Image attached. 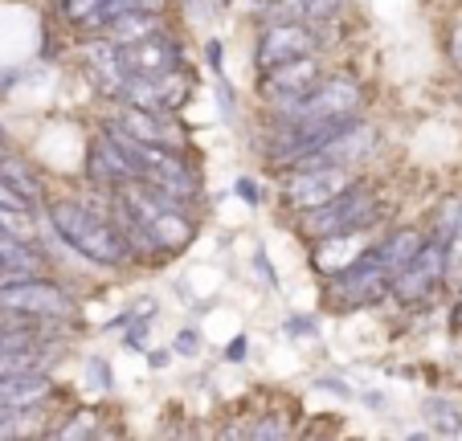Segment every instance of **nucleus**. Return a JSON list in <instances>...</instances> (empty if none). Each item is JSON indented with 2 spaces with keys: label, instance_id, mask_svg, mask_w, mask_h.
<instances>
[{
  "label": "nucleus",
  "instance_id": "obj_1",
  "mask_svg": "<svg viewBox=\"0 0 462 441\" xmlns=\"http://www.w3.org/2000/svg\"><path fill=\"white\" fill-rule=\"evenodd\" d=\"M50 225L61 242L70 245L74 253H82L87 262H98V266H123L131 258L127 237L119 234L115 216L95 213L90 205H79V200H58L50 205Z\"/></svg>",
  "mask_w": 462,
  "mask_h": 441
},
{
  "label": "nucleus",
  "instance_id": "obj_2",
  "mask_svg": "<svg viewBox=\"0 0 462 441\" xmlns=\"http://www.w3.org/2000/svg\"><path fill=\"white\" fill-rule=\"evenodd\" d=\"M119 200L135 216H140V225L156 237V245L164 253L184 250V245L192 242V221H189V213H184L189 205L172 200L168 192H160L156 184H148V180H123Z\"/></svg>",
  "mask_w": 462,
  "mask_h": 441
},
{
  "label": "nucleus",
  "instance_id": "obj_3",
  "mask_svg": "<svg viewBox=\"0 0 462 441\" xmlns=\"http://www.w3.org/2000/svg\"><path fill=\"white\" fill-rule=\"evenodd\" d=\"M384 205L376 200V192L368 184H352L340 197H332L328 205H315L299 213V229L315 242H328V237L340 234H356V229H373L381 221Z\"/></svg>",
  "mask_w": 462,
  "mask_h": 441
},
{
  "label": "nucleus",
  "instance_id": "obj_4",
  "mask_svg": "<svg viewBox=\"0 0 462 441\" xmlns=\"http://www.w3.org/2000/svg\"><path fill=\"white\" fill-rule=\"evenodd\" d=\"M393 290V270L381 262V253L365 250L352 266L336 270L332 282H328V299L336 307H368V303H381L384 294Z\"/></svg>",
  "mask_w": 462,
  "mask_h": 441
},
{
  "label": "nucleus",
  "instance_id": "obj_5",
  "mask_svg": "<svg viewBox=\"0 0 462 441\" xmlns=\"http://www.w3.org/2000/svg\"><path fill=\"white\" fill-rule=\"evenodd\" d=\"M360 98H365L360 82H352V78H328L323 82L319 78L303 98L282 103L279 115H282V123H291V119H328V115H352L360 106Z\"/></svg>",
  "mask_w": 462,
  "mask_h": 441
},
{
  "label": "nucleus",
  "instance_id": "obj_6",
  "mask_svg": "<svg viewBox=\"0 0 462 441\" xmlns=\"http://www.w3.org/2000/svg\"><path fill=\"white\" fill-rule=\"evenodd\" d=\"M319 50V33H315L307 21H271V25L258 33V45H254V66L274 69L291 58H303V53Z\"/></svg>",
  "mask_w": 462,
  "mask_h": 441
},
{
  "label": "nucleus",
  "instance_id": "obj_7",
  "mask_svg": "<svg viewBox=\"0 0 462 441\" xmlns=\"http://www.w3.org/2000/svg\"><path fill=\"white\" fill-rule=\"evenodd\" d=\"M352 172L344 164H303L295 168V176L287 180L282 197H287L291 208H315V205H328L332 197H340L344 188H352Z\"/></svg>",
  "mask_w": 462,
  "mask_h": 441
},
{
  "label": "nucleus",
  "instance_id": "obj_8",
  "mask_svg": "<svg viewBox=\"0 0 462 441\" xmlns=\"http://www.w3.org/2000/svg\"><path fill=\"white\" fill-rule=\"evenodd\" d=\"M192 90V74L189 69H172V74H160V78H143V74H127V87H123V103L127 106H148L160 115H176L189 103Z\"/></svg>",
  "mask_w": 462,
  "mask_h": 441
},
{
  "label": "nucleus",
  "instance_id": "obj_9",
  "mask_svg": "<svg viewBox=\"0 0 462 441\" xmlns=\"http://www.w3.org/2000/svg\"><path fill=\"white\" fill-rule=\"evenodd\" d=\"M0 303L17 307V311H25V315H37V319H66V315L74 311L70 294L42 274H29L9 286H0Z\"/></svg>",
  "mask_w": 462,
  "mask_h": 441
},
{
  "label": "nucleus",
  "instance_id": "obj_10",
  "mask_svg": "<svg viewBox=\"0 0 462 441\" xmlns=\"http://www.w3.org/2000/svg\"><path fill=\"white\" fill-rule=\"evenodd\" d=\"M442 278H446V242L430 237L418 258L393 274V294H397L402 303H421V299H434Z\"/></svg>",
  "mask_w": 462,
  "mask_h": 441
},
{
  "label": "nucleus",
  "instance_id": "obj_11",
  "mask_svg": "<svg viewBox=\"0 0 462 441\" xmlns=\"http://www.w3.org/2000/svg\"><path fill=\"white\" fill-rule=\"evenodd\" d=\"M119 50H123V66H127V74H143V78H160V74H172V69L184 66V50L168 29L143 37V41L119 45Z\"/></svg>",
  "mask_w": 462,
  "mask_h": 441
},
{
  "label": "nucleus",
  "instance_id": "obj_12",
  "mask_svg": "<svg viewBox=\"0 0 462 441\" xmlns=\"http://www.w3.org/2000/svg\"><path fill=\"white\" fill-rule=\"evenodd\" d=\"M258 78H262L258 82L262 95L279 98V106H282V103H291V98H303L307 90L323 78V74H319L315 53H303V58H291V61H282V66H274V69H262Z\"/></svg>",
  "mask_w": 462,
  "mask_h": 441
},
{
  "label": "nucleus",
  "instance_id": "obj_13",
  "mask_svg": "<svg viewBox=\"0 0 462 441\" xmlns=\"http://www.w3.org/2000/svg\"><path fill=\"white\" fill-rule=\"evenodd\" d=\"M82 66H87L90 82L98 87V95L119 98L123 87H127V66H123V50L115 41H90L82 45Z\"/></svg>",
  "mask_w": 462,
  "mask_h": 441
},
{
  "label": "nucleus",
  "instance_id": "obj_14",
  "mask_svg": "<svg viewBox=\"0 0 462 441\" xmlns=\"http://www.w3.org/2000/svg\"><path fill=\"white\" fill-rule=\"evenodd\" d=\"M53 392V381L42 368H21V372H0V409H29L42 405Z\"/></svg>",
  "mask_w": 462,
  "mask_h": 441
},
{
  "label": "nucleus",
  "instance_id": "obj_15",
  "mask_svg": "<svg viewBox=\"0 0 462 441\" xmlns=\"http://www.w3.org/2000/svg\"><path fill=\"white\" fill-rule=\"evenodd\" d=\"M119 123L143 143H160V147H180V135H176L172 119L160 111H148V106H127L119 115Z\"/></svg>",
  "mask_w": 462,
  "mask_h": 441
},
{
  "label": "nucleus",
  "instance_id": "obj_16",
  "mask_svg": "<svg viewBox=\"0 0 462 441\" xmlns=\"http://www.w3.org/2000/svg\"><path fill=\"white\" fill-rule=\"evenodd\" d=\"M164 29V17H160V9H131V13H119V17H111L98 33L106 37V41L115 45H131V41H143V37L160 33Z\"/></svg>",
  "mask_w": 462,
  "mask_h": 441
},
{
  "label": "nucleus",
  "instance_id": "obj_17",
  "mask_svg": "<svg viewBox=\"0 0 462 441\" xmlns=\"http://www.w3.org/2000/svg\"><path fill=\"white\" fill-rule=\"evenodd\" d=\"M42 266H45V258L25 242V237L0 225V274L25 278V274H42Z\"/></svg>",
  "mask_w": 462,
  "mask_h": 441
},
{
  "label": "nucleus",
  "instance_id": "obj_18",
  "mask_svg": "<svg viewBox=\"0 0 462 441\" xmlns=\"http://www.w3.org/2000/svg\"><path fill=\"white\" fill-rule=\"evenodd\" d=\"M271 21H328L344 9V0H258Z\"/></svg>",
  "mask_w": 462,
  "mask_h": 441
},
{
  "label": "nucleus",
  "instance_id": "obj_19",
  "mask_svg": "<svg viewBox=\"0 0 462 441\" xmlns=\"http://www.w3.org/2000/svg\"><path fill=\"white\" fill-rule=\"evenodd\" d=\"M421 245H426L421 229H393V234L376 245V253H381V262L393 270V274H397V270H405L413 258H418Z\"/></svg>",
  "mask_w": 462,
  "mask_h": 441
},
{
  "label": "nucleus",
  "instance_id": "obj_20",
  "mask_svg": "<svg viewBox=\"0 0 462 441\" xmlns=\"http://www.w3.org/2000/svg\"><path fill=\"white\" fill-rule=\"evenodd\" d=\"M0 180L9 184L13 192H21L29 205H37V197H42V188H37V176L29 172L21 160H13V156H0Z\"/></svg>",
  "mask_w": 462,
  "mask_h": 441
},
{
  "label": "nucleus",
  "instance_id": "obj_21",
  "mask_svg": "<svg viewBox=\"0 0 462 441\" xmlns=\"http://www.w3.org/2000/svg\"><path fill=\"white\" fill-rule=\"evenodd\" d=\"M462 234V197H446L434 208V237L438 242H450Z\"/></svg>",
  "mask_w": 462,
  "mask_h": 441
},
{
  "label": "nucleus",
  "instance_id": "obj_22",
  "mask_svg": "<svg viewBox=\"0 0 462 441\" xmlns=\"http://www.w3.org/2000/svg\"><path fill=\"white\" fill-rule=\"evenodd\" d=\"M111 0H58V13L66 17V25H79V29H90L98 21V13L106 9Z\"/></svg>",
  "mask_w": 462,
  "mask_h": 441
},
{
  "label": "nucleus",
  "instance_id": "obj_23",
  "mask_svg": "<svg viewBox=\"0 0 462 441\" xmlns=\"http://www.w3.org/2000/svg\"><path fill=\"white\" fill-rule=\"evenodd\" d=\"M426 417H430V425H434L438 433H462V413H458V405H450V400H442V397H430L426 400Z\"/></svg>",
  "mask_w": 462,
  "mask_h": 441
},
{
  "label": "nucleus",
  "instance_id": "obj_24",
  "mask_svg": "<svg viewBox=\"0 0 462 441\" xmlns=\"http://www.w3.org/2000/svg\"><path fill=\"white\" fill-rule=\"evenodd\" d=\"M25 331L37 335V315H25V311H17V307L0 303V335H25Z\"/></svg>",
  "mask_w": 462,
  "mask_h": 441
},
{
  "label": "nucleus",
  "instance_id": "obj_25",
  "mask_svg": "<svg viewBox=\"0 0 462 441\" xmlns=\"http://www.w3.org/2000/svg\"><path fill=\"white\" fill-rule=\"evenodd\" d=\"M446 282L462 290V234L446 242Z\"/></svg>",
  "mask_w": 462,
  "mask_h": 441
},
{
  "label": "nucleus",
  "instance_id": "obj_26",
  "mask_svg": "<svg viewBox=\"0 0 462 441\" xmlns=\"http://www.w3.org/2000/svg\"><path fill=\"white\" fill-rule=\"evenodd\" d=\"M98 433V413H90V409H82L79 417H74L70 425H61L58 437H95Z\"/></svg>",
  "mask_w": 462,
  "mask_h": 441
},
{
  "label": "nucleus",
  "instance_id": "obj_27",
  "mask_svg": "<svg viewBox=\"0 0 462 441\" xmlns=\"http://www.w3.org/2000/svg\"><path fill=\"white\" fill-rule=\"evenodd\" d=\"M245 433H250V437H291V425L287 421H262Z\"/></svg>",
  "mask_w": 462,
  "mask_h": 441
},
{
  "label": "nucleus",
  "instance_id": "obj_28",
  "mask_svg": "<svg viewBox=\"0 0 462 441\" xmlns=\"http://www.w3.org/2000/svg\"><path fill=\"white\" fill-rule=\"evenodd\" d=\"M282 331H287V335H315V323L307 319V315H291V319L282 323Z\"/></svg>",
  "mask_w": 462,
  "mask_h": 441
},
{
  "label": "nucleus",
  "instance_id": "obj_29",
  "mask_svg": "<svg viewBox=\"0 0 462 441\" xmlns=\"http://www.w3.org/2000/svg\"><path fill=\"white\" fill-rule=\"evenodd\" d=\"M197 347H201V335H197L192 327H184L180 335H176V352L180 355H197Z\"/></svg>",
  "mask_w": 462,
  "mask_h": 441
},
{
  "label": "nucleus",
  "instance_id": "obj_30",
  "mask_svg": "<svg viewBox=\"0 0 462 441\" xmlns=\"http://www.w3.org/2000/svg\"><path fill=\"white\" fill-rule=\"evenodd\" d=\"M87 372H90V381H95V389H111V368H106L103 360H90Z\"/></svg>",
  "mask_w": 462,
  "mask_h": 441
},
{
  "label": "nucleus",
  "instance_id": "obj_31",
  "mask_svg": "<svg viewBox=\"0 0 462 441\" xmlns=\"http://www.w3.org/2000/svg\"><path fill=\"white\" fill-rule=\"evenodd\" d=\"M319 389H332L336 397H352V389H348V384H344V381H336V376H323V381H319Z\"/></svg>",
  "mask_w": 462,
  "mask_h": 441
},
{
  "label": "nucleus",
  "instance_id": "obj_32",
  "mask_svg": "<svg viewBox=\"0 0 462 441\" xmlns=\"http://www.w3.org/2000/svg\"><path fill=\"white\" fill-rule=\"evenodd\" d=\"M237 197L250 200V205H258V188H254V180H237Z\"/></svg>",
  "mask_w": 462,
  "mask_h": 441
},
{
  "label": "nucleus",
  "instance_id": "obj_33",
  "mask_svg": "<svg viewBox=\"0 0 462 441\" xmlns=\"http://www.w3.org/2000/svg\"><path fill=\"white\" fill-rule=\"evenodd\" d=\"M450 53H454V61L462 66V25H454V33H450Z\"/></svg>",
  "mask_w": 462,
  "mask_h": 441
},
{
  "label": "nucleus",
  "instance_id": "obj_34",
  "mask_svg": "<svg viewBox=\"0 0 462 441\" xmlns=\"http://www.w3.org/2000/svg\"><path fill=\"white\" fill-rule=\"evenodd\" d=\"M254 266H258L262 274H266V282L274 286V270H271V262H266V253H258V258H254Z\"/></svg>",
  "mask_w": 462,
  "mask_h": 441
},
{
  "label": "nucleus",
  "instance_id": "obj_35",
  "mask_svg": "<svg viewBox=\"0 0 462 441\" xmlns=\"http://www.w3.org/2000/svg\"><path fill=\"white\" fill-rule=\"evenodd\" d=\"M205 53H209V66H213V69H221V45H217V41H209V45H205Z\"/></svg>",
  "mask_w": 462,
  "mask_h": 441
},
{
  "label": "nucleus",
  "instance_id": "obj_36",
  "mask_svg": "<svg viewBox=\"0 0 462 441\" xmlns=\"http://www.w3.org/2000/svg\"><path fill=\"white\" fill-rule=\"evenodd\" d=\"M229 360H242V355H245V339H234V344H229Z\"/></svg>",
  "mask_w": 462,
  "mask_h": 441
},
{
  "label": "nucleus",
  "instance_id": "obj_37",
  "mask_svg": "<svg viewBox=\"0 0 462 441\" xmlns=\"http://www.w3.org/2000/svg\"><path fill=\"white\" fill-rule=\"evenodd\" d=\"M168 360H172V352H152V363H156V368H164Z\"/></svg>",
  "mask_w": 462,
  "mask_h": 441
},
{
  "label": "nucleus",
  "instance_id": "obj_38",
  "mask_svg": "<svg viewBox=\"0 0 462 441\" xmlns=\"http://www.w3.org/2000/svg\"><path fill=\"white\" fill-rule=\"evenodd\" d=\"M454 331H462V307H454Z\"/></svg>",
  "mask_w": 462,
  "mask_h": 441
},
{
  "label": "nucleus",
  "instance_id": "obj_39",
  "mask_svg": "<svg viewBox=\"0 0 462 441\" xmlns=\"http://www.w3.org/2000/svg\"><path fill=\"white\" fill-rule=\"evenodd\" d=\"M0 417H17V409H0Z\"/></svg>",
  "mask_w": 462,
  "mask_h": 441
}]
</instances>
